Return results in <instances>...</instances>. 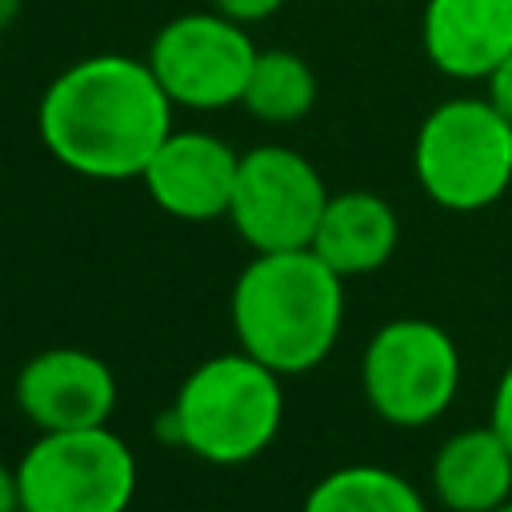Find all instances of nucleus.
Listing matches in <instances>:
<instances>
[{"label": "nucleus", "mask_w": 512, "mask_h": 512, "mask_svg": "<svg viewBox=\"0 0 512 512\" xmlns=\"http://www.w3.org/2000/svg\"><path fill=\"white\" fill-rule=\"evenodd\" d=\"M172 100L144 56L96 52L48 80L36 132L56 164L88 180H140L172 132Z\"/></svg>", "instance_id": "nucleus-1"}, {"label": "nucleus", "mask_w": 512, "mask_h": 512, "mask_svg": "<svg viewBox=\"0 0 512 512\" xmlns=\"http://www.w3.org/2000/svg\"><path fill=\"white\" fill-rule=\"evenodd\" d=\"M232 332L248 356L280 376L312 372L340 340L344 276L312 248L256 252L232 284Z\"/></svg>", "instance_id": "nucleus-2"}, {"label": "nucleus", "mask_w": 512, "mask_h": 512, "mask_svg": "<svg viewBox=\"0 0 512 512\" xmlns=\"http://www.w3.org/2000/svg\"><path fill=\"white\" fill-rule=\"evenodd\" d=\"M284 424V384L280 372L260 364L256 356L220 352L196 364L172 408L160 416V432L168 444H180L204 464L236 468L272 448Z\"/></svg>", "instance_id": "nucleus-3"}, {"label": "nucleus", "mask_w": 512, "mask_h": 512, "mask_svg": "<svg viewBox=\"0 0 512 512\" xmlns=\"http://www.w3.org/2000/svg\"><path fill=\"white\" fill-rule=\"evenodd\" d=\"M420 192L448 212L492 208L512 184V120L488 96L436 104L412 144Z\"/></svg>", "instance_id": "nucleus-4"}, {"label": "nucleus", "mask_w": 512, "mask_h": 512, "mask_svg": "<svg viewBox=\"0 0 512 512\" xmlns=\"http://www.w3.org/2000/svg\"><path fill=\"white\" fill-rule=\"evenodd\" d=\"M136 484V452L108 424L40 432L16 464L20 512H128Z\"/></svg>", "instance_id": "nucleus-5"}, {"label": "nucleus", "mask_w": 512, "mask_h": 512, "mask_svg": "<svg viewBox=\"0 0 512 512\" xmlns=\"http://www.w3.org/2000/svg\"><path fill=\"white\" fill-rule=\"evenodd\" d=\"M460 376L464 360L456 340L424 316L380 324L360 360L364 400L392 428H424L444 416L456 400Z\"/></svg>", "instance_id": "nucleus-6"}, {"label": "nucleus", "mask_w": 512, "mask_h": 512, "mask_svg": "<svg viewBox=\"0 0 512 512\" xmlns=\"http://www.w3.org/2000/svg\"><path fill=\"white\" fill-rule=\"evenodd\" d=\"M316 164L288 144H256L240 152L228 220L252 252L308 248L328 204Z\"/></svg>", "instance_id": "nucleus-7"}, {"label": "nucleus", "mask_w": 512, "mask_h": 512, "mask_svg": "<svg viewBox=\"0 0 512 512\" xmlns=\"http://www.w3.org/2000/svg\"><path fill=\"white\" fill-rule=\"evenodd\" d=\"M144 60L176 108L220 112L240 104L256 44L244 24L208 8L172 16L152 36Z\"/></svg>", "instance_id": "nucleus-8"}, {"label": "nucleus", "mask_w": 512, "mask_h": 512, "mask_svg": "<svg viewBox=\"0 0 512 512\" xmlns=\"http://www.w3.org/2000/svg\"><path fill=\"white\" fill-rule=\"evenodd\" d=\"M240 152L200 128H172L140 172L152 204L176 220L204 224L228 216Z\"/></svg>", "instance_id": "nucleus-9"}, {"label": "nucleus", "mask_w": 512, "mask_h": 512, "mask_svg": "<svg viewBox=\"0 0 512 512\" xmlns=\"http://www.w3.org/2000/svg\"><path fill=\"white\" fill-rule=\"evenodd\" d=\"M16 404L40 432L96 428L116 412V376L88 348H44L20 368Z\"/></svg>", "instance_id": "nucleus-10"}, {"label": "nucleus", "mask_w": 512, "mask_h": 512, "mask_svg": "<svg viewBox=\"0 0 512 512\" xmlns=\"http://www.w3.org/2000/svg\"><path fill=\"white\" fill-rule=\"evenodd\" d=\"M420 44L436 72L452 80H488L512 52V0H428Z\"/></svg>", "instance_id": "nucleus-11"}, {"label": "nucleus", "mask_w": 512, "mask_h": 512, "mask_svg": "<svg viewBox=\"0 0 512 512\" xmlns=\"http://www.w3.org/2000/svg\"><path fill=\"white\" fill-rule=\"evenodd\" d=\"M400 244V216L396 208L368 188L332 192L320 224L312 232V252L336 272V276H368L392 260Z\"/></svg>", "instance_id": "nucleus-12"}, {"label": "nucleus", "mask_w": 512, "mask_h": 512, "mask_svg": "<svg viewBox=\"0 0 512 512\" xmlns=\"http://www.w3.org/2000/svg\"><path fill=\"white\" fill-rule=\"evenodd\" d=\"M432 492L448 512H492L512 496V448L492 424L452 432L432 456Z\"/></svg>", "instance_id": "nucleus-13"}, {"label": "nucleus", "mask_w": 512, "mask_h": 512, "mask_svg": "<svg viewBox=\"0 0 512 512\" xmlns=\"http://www.w3.org/2000/svg\"><path fill=\"white\" fill-rule=\"evenodd\" d=\"M300 512H428L412 480L380 464H344L320 476Z\"/></svg>", "instance_id": "nucleus-14"}, {"label": "nucleus", "mask_w": 512, "mask_h": 512, "mask_svg": "<svg viewBox=\"0 0 512 512\" xmlns=\"http://www.w3.org/2000/svg\"><path fill=\"white\" fill-rule=\"evenodd\" d=\"M240 104L260 124H296L316 108V72L292 48H256Z\"/></svg>", "instance_id": "nucleus-15"}, {"label": "nucleus", "mask_w": 512, "mask_h": 512, "mask_svg": "<svg viewBox=\"0 0 512 512\" xmlns=\"http://www.w3.org/2000/svg\"><path fill=\"white\" fill-rule=\"evenodd\" d=\"M212 8L220 16H228V20H236V24L248 28V24H260V20L276 16L284 8V0H212Z\"/></svg>", "instance_id": "nucleus-16"}, {"label": "nucleus", "mask_w": 512, "mask_h": 512, "mask_svg": "<svg viewBox=\"0 0 512 512\" xmlns=\"http://www.w3.org/2000/svg\"><path fill=\"white\" fill-rule=\"evenodd\" d=\"M488 424L500 432V440L512 448V360L504 368V376L496 380V392H492V416Z\"/></svg>", "instance_id": "nucleus-17"}, {"label": "nucleus", "mask_w": 512, "mask_h": 512, "mask_svg": "<svg viewBox=\"0 0 512 512\" xmlns=\"http://www.w3.org/2000/svg\"><path fill=\"white\" fill-rule=\"evenodd\" d=\"M484 84H488V92H484V96H488V100H492V104L512 120V52L492 68V76H488Z\"/></svg>", "instance_id": "nucleus-18"}, {"label": "nucleus", "mask_w": 512, "mask_h": 512, "mask_svg": "<svg viewBox=\"0 0 512 512\" xmlns=\"http://www.w3.org/2000/svg\"><path fill=\"white\" fill-rule=\"evenodd\" d=\"M0 512H20V492H16V468L0 464Z\"/></svg>", "instance_id": "nucleus-19"}, {"label": "nucleus", "mask_w": 512, "mask_h": 512, "mask_svg": "<svg viewBox=\"0 0 512 512\" xmlns=\"http://www.w3.org/2000/svg\"><path fill=\"white\" fill-rule=\"evenodd\" d=\"M492 512H512V496H508V500H504L500 508H492Z\"/></svg>", "instance_id": "nucleus-20"}]
</instances>
